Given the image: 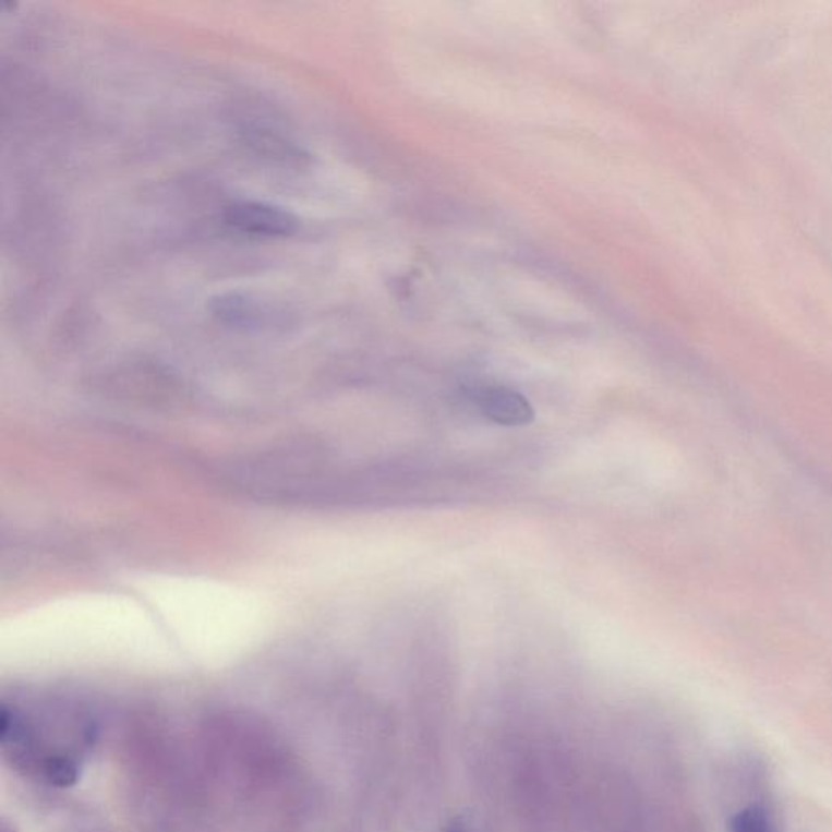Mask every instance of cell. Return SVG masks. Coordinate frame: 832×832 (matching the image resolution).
I'll return each instance as SVG.
<instances>
[{
	"label": "cell",
	"mask_w": 832,
	"mask_h": 832,
	"mask_svg": "<svg viewBox=\"0 0 832 832\" xmlns=\"http://www.w3.org/2000/svg\"><path fill=\"white\" fill-rule=\"evenodd\" d=\"M477 406L486 420L499 426H526L535 418L533 407L522 394L506 387H489L477 396Z\"/></svg>",
	"instance_id": "obj_2"
},
{
	"label": "cell",
	"mask_w": 832,
	"mask_h": 832,
	"mask_svg": "<svg viewBox=\"0 0 832 832\" xmlns=\"http://www.w3.org/2000/svg\"><path fill=\"white\" fill-rule=\"evenodd\" d=\"M22 735V722L19 721L15 714L3 709L2 715H0V737H2L3 744L20 740Z\"/></svg>",
	"instance_id": "obj_5"
},
{
	"label": "cell",
	"mask_w": 832,
	"mask_h": 832,
	"mask_svg": "<svg viewBox=\"0 0 832 832\" xmlns=\"http://www.w3.org/2000/svg\"><path fill=\"white\" fill-rule=\"evenodd\" d=\"M731 832H777V830L764 807L748 805L732 818Z\"/></svg>",
	"instance_id": "obj_3"
},
{
	"label": "cell",
	"mask_w": 832,
	"mask_h": 832,
	"mask_svg": "<svg viewBox=\"0 0 832 832\" xmlns=\"http://www.w3.org/2000/svg\"><path fill=\"white\" fill-rule=\"evenodd\" d=\"M43 772L45 777L51 782L56 787L68 788L77 784L79 765L71 758L65 756H55V758L46 759L45 765H43Z\"/></svg>",
	"instance_id": "obj_4"
},
{
	"label": "cell",
	"mask_w": 832,
	"mask_h": 832,
	"mask_svg": "<svg viewBox=\"0 0 832 832\" xmlns=\"http://www.w3.org/2000/svg\"><path fill=\"white\" fill-rule=\"evenodd\" d=\"M443 832H470L467 830L466 827H462V824H453V827L447 828V830H444Z\"/></svg>",
	"instance_id": "obj_6"
},
{
	"label": "cell",
	"mask_w": 832,
	"mask_h": 832,
	"mask_svg": "<svg viewBox=\"0 0 832 832\" xmlns=\"http://www.w3.org/2000/svg\"><path fill=\"white\" fill-rule=\"evenodd\" d=\"M227 224L254 237L285 238L297 231L298 220L290 212L264 202L241 201L228 205Z\"/></svg>",
	"instance_id": "obj_1"
}]
</instances>
